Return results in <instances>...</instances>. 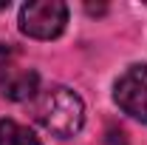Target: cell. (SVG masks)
<instances>
[{"label":"cell","mask_w":147,"mask_h":145,"mask_svg":"<svg viewBox=\"0 0 147 145\" xmlns=\"http://www.w3.org/2000/svg\"><path fill=\"white\" fill-rule=\"evenodd\" d=\"M37 85H40V77L34 68L20 63L14 49L0 46V94L6 100L26 103L37 94Z\"/></svg>","instance_id":"3"},{"label":"cell","mask_w":147,"mask_h":145,"mask_svg":"<svg viewBox=\"0 0 147 145\" xmlns=\"http://www.w3.org/2000/svg\"><path fill=\"white\" fill-rule=\"evenodd\" d=\"M105 140H108V145H127V140H125V134H122V131H116V128H110Z\"/></svg>","instance_id":"6"},{"label":"cell","mask_w":147,"mask_h":145,"mask_svg":"<svg viewBox=\"0 0 147 145\" xmlns=\"http://www.w3.org/2000/svg\"><path fill=\"white\" fill-rule=\"evenodd\" d=\"M68 23V6L62 0H34L20 9V31L34 40H54Z\"/></svg>","instance_id":"2"},{"label":"cell","mask_w":147,"mask_h":145,"mask_svg":"<svg viewBox=\"0 0 147 145\" xmlns=\"http://www.w3.org/2000/svg\"><path fill=\"white\" fill-rule=\"evenodd\" d=\"M3 9H9V0H3V3H0V12H3Z\"/></svg>","instance_id":"7"},{"label":"cell","mask_w":147,"mask_h":145,"mask_svg":"<svg viewBox=\"0 0 147 145\" xmlns=\"http://www.w3.org/2000/svg\"><path fill=\"white\" fill-rule=\"evenodd\" d=\"M116 105L147 125V66H130L113 85Z\"/></svg>","instance_id":"4"},{"label":"cell","mask_w":147,"mask_h":145,"mask_svg":"<svg viewBox=\"0 0 147 145\" xmlns=\"http://www.w3.org/2000/svg\"><path fill=\"white\" fill-rule=\"evenodd\" d=\"M0 145H42V142L28 125H20L14 120H0Z\"/></svg>","instance_id":"5"},{"label":"cell","mask_w":147,"mask_h":145,"mask_svg":"<svg viewBox=\"0 0 147 145\" xmlns=\"http://www.w3.org/2000/svg\"><path fill=\"white\" fill-rule=\"evenodd\" d=\"M34 117L45 131H51L57 137H74L85 125V103L76 91L65 85H54L40 94Z\"/></svg>","instance_id":"1"}]
</instances>
